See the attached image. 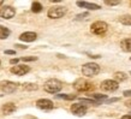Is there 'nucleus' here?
I'll list each match as a JSON object with an SVG mask.
<instances>
[{"mask_svg": "<svg viewBox=\"0 0 131 119\" xmlns=\"http://www.w3.org/2000/svg\"><path fill=\"white\" fill-rule=\"evenodd\" d=\"M61 88H63L61 82L56 78L48 79L43 85V89L47 91V93H49V94H57V93H59V91L61 90Z\"/></svg>", "mask_w": 131, "mask_h": 119, "instance_id": "f257e3e1", "label": "nucleus"}, {"mask_svg": "<svg viewBox=\"0 0 131 119\" xmlns=\"http://www.w3.org/2000/svg\"><path fill=\"white\" fill-rule=\"evenodd\" d=\"M100 72V66L95 63H87L82 66V73L87 77H93Z\"/></svg>", "mask_w": 131, "mask_h": 119, "instance_id": "f03ea898", "label": "nucleus"}, {"mask_svg": "<svg viewBox=\"0 0 131 119\" xmlns=\"http://www.w3.org/2000/svg\"><path fill=\"white\" fill-rule=\"evenodd\" d=\"M108 29V25L106 22H102V20H97L95 23L91 24L90 27V31L93 34H95V35H99V36H102L106 34Z\"/></svg>", "mask_w": 131, "mask_h": 119, "instance_id": "7ed1b4c3", "label": "nucleus"}, {"mask_svg": "<svg viewBox=\"0 0 131 119\" xmlns=\"http://www.w3.org/2000/svg\"><path fill=\"white\" fill-rule=\"evenodd\" d=\"M66 13V7L64 6H54V7H51L48 10V17L52 18V19H58V18H61Z\"/></svg>", "mask_w": 131, "mask_h": 119, "instance_id": "20e7f679", "label": "nucleus"}, {"mask_svg": "<svg viewBox=\"0 0 131 119\" xmlns=\"http://www.w3.org/2000/svg\"><path fill=\"white\" fill-rule=\"evenodd\" d=\"M73 87H75L76 90H78V91H89L90 89H93V83H90L87 79L80 78L75 82Z\"/></svg>", "mask_w": 131, "mask_h": 119, "instance_id": "39448f33", "label": "nucleus"}, {"mask_svg": "<svg viewBox=\"0 0 131 119\" xmlns=\"http://www.w3.org/2000/svg\"><path fill=\"white\" fill-rule=\"evenodd\" d=\"M119 87V83L114 79H106L101 83V89L105 91H115Z\"/></svg>", "mask_w": 131, "mask_h": 119, "instance_id": "423d86ee", "label": "nucleus"}, {"mask_svg": "<svg viewBox=\"0 0 131 119\" xmlns=\"http://www.w3.org/2000/svg\"><path fill=\"white\" fill-rule=\"evenodd\" d=\"M18 87V84L15 83V82H10V81H4L0 83V89L6 93V94H11V93H15Z\"/></svg>", "mask_w": 131, "mask_h": 119, "instance_id": "0eeeda50", "label": "nucleus"}, {"mask_svg": "<svg viewBox=\"0 0 131 119\" xmlns=\"http://www.w3.org/2000/svg\"><path fill=\"white\" fill-rule=\"evenodd\" d=\"M16 15V11L15 8L11 7V6H4V7L0 8V17L1 18H5V19H10Z\"/></svg>", "mask_w": 131, "mask_h": 119, "instance_id": "6e6552de", "label": "nucleus"}, {"mask_svg": "<svg viewBox=\"0 0 131 119\" xmlns=\"http://www.w3.org/2000/svg\"><path fill=\"white\" fill-rule=\"evenodd\" d=\"M29 71H30V68L27 65H16V66L11 68V72L17 76H23L25 73H28Z\"/></svg>", "mask_w": 131, "mask_h": 119, "instance_id": "1a4fd4ad", "label": "nucleus"}, {"mask_svg": "<svg viewBox=\"0 0 131 119\" xmlns=\"http://www.w3.org/2000/svg\"><path fill=\"white\" fill-rule=\"evenodd\" d=\"M71 112L76 115H84L87 113V107L81 103H73L71 106Z\"/></svg>", "mask_w": 131, "mask_h": 119, "instance_id": "9d476101", "label": "nucleus"}, {"mask_svg": "<svg viewBox=\"0 0 131 119\" xmlns=\"http://www.w3.org/2000/svg\"><path fill=\"white\" fill-rule=\"evenodd\" d=\"M36 106H37L39 108H41V110H46V111H48V110H52L54 105H53V102H52L51 100L41 99L36 102Z\"/></svg>", "mask_w": 131, "mask_h": 119, "instance_id": "9b49d317", "label": "nucleus"}, {"mask_svg": "<svg viewBox=\"0 0 131 119\" xmlns=\"http://www.w3.org/2000/svg\"><path fill=\"white\" fill-rule=\"evenodd\" d=\"M37 35H36L35 33L32 31H27V33H23V34H20L19 39L24 42H32V41H35Z\"/></svg>", "mask_w": 131, "mask_h": 119, "instance_id": "f8f14e48", "label": "nucleus"}, {"mask_svg": "<svg viewBox=\"0 0 131 119\" xmlns=\"http://www.w3.org/2000/svg\"><path fill=\"white\" fill-rule=\"evenodd\" d=\"M15 111H16V105L12 102L5 103L4 106L1 107V112H3V114H5V115L11 114V113H13Z\"/></svg>", "mask_w": 131, "mask_h": 119, "instance_id": "ddd939ff", "label": "nucleus"}, {"mask_svg": "<svg viewBox=\"0 0 131 119\" xmlns=\"http://www.w3.org/2000/svg\"><path fill=\"white\" fill-rule=\"evenodd\" d=\"M77 5L80 7H85L88 10H99L100 6L96 4H91V3H85V1H77Z\"/></svg>", "mask_w": 131, "mask_h": 119, "instance_id": "4468645a", "label": "nucleus"}, {"mask_svg": "<svg viewBox=\"0 0 131 119\" xmlns=\"http://www.w3.org/2000/svg\"><path fill=\"white\" fill-rule=\"evenodd\" d=\"M120 47L124 52H131V39H125L120 42Z\"/></svg>", "mask_w": 131, "mask_h": 119, "instance_id": "2eb2a0df", "label": "nucleus"}, {"mask_svg": "<svg viewBox=\"0 0 131 119\" xmlns=\"http://www.w3.org/2000/svg\"><path fill=\"white\" fill-rule=\"evenodd\" d=\"M114 78H115V82H123L125 79L127 78V75L125 72H115L114 73Z\"/></svg>", "mask_w": 131, "mask_h": 119, "instance_id": "dca6fc26", "label": "nucleus"}, {"mask_svg": "<svg viewBox=\"0 0 131 119\" xmlns=\"http://www.w3.org/2000/svg\"><path fill=\"white\" fill-rule=\"evenodd\" d=\"M119 22L124 25H131V16L130 15H124L119 18Z\"/></svg>", "mask_w": 131, "mask_h": 119, "instance_id": "f3484780", "label": "nucleus"}, {"mask_svg": "<svg viewBox=\"0 0 131 119\" xmlns=\"http://www.w3.org/2000/svg\"><path fill=\"white\" fill-rule=\"evenodd\" d=\"M37 84L35 83H24L23 84V89L24 90H28V91H34V90H37Z\"/></svg>", "mask_w": 131, "mask_h": 119, "instance_id": "a211bd4d", "label": "nucleus"}, {"mask_svg": "<svg viewBox=\"0 0 131 119\" xmlns=\"http://www.w3.org/2000/svg\"><path fill=\"white\" fill-rule=\"evenodd\" d=\"M8 35H10V30L5 27H0V39L1 40H5L7 39Z\"/></svg>", "mask_w": 131, "mask_h": 119, "instance_id": "6ab92c4d", "label": "nucleus"}, {"mask_svg": "<svg viewBox=\"0 0 131 119\" xmlns=\"http://www.w3.org/2000/svg\"><path fill=\"white\" fill-rule=\"evenodd\" d=\"M31 11L35 12V13H39V12L42 11V5L39 3V1H34L31 5Z\"/></svg>", "mask_w": 131, "mask_h": 119, "instance_id": "aec40b11", "label": "nucleus"}, {"mask_svg": "<svg viewBox=\"0 0 131 119\" xmlns=\"http://www.w3.org/2000/svg\"><path fill=\"white\" fill-rule=\"evenodd\" d=\"M58 99H64V100H73L76 99L75 95H68V94H59V95H57Z\"/></svg>", "mask_w": 131, "mask_h": 119, "instance_id": "412c9836", "label": "nucleus"}, {"mask_svg": "<svg viewBox=\"0 0 131 119\" xmlns=\"http://www.w3.org/2000/svg\"><path fill=\"white\" fill-rule=\"evenodd\" d=\"M90 96L95 100V101H97V102H99V100L106 99V95H101V94H93V95H90Z\"/></svg>", "mask_w": 131, "mask_h": 119, "instance_id": "4be33fe9", "label": "nucleus"}, {"mask_svg": "<svg viewBox=\"0 0 131 119\" xmlns=\"http://www.w3.org/2000/svg\"><path fill=\"white\" fill-rule=\"evenodd\" d=\"M22 60H24V61H35V60H37V58L36 57H23Z\"/></svg>", "mask_w": 131, "mask_h": 119, "instance_id": "5701e85b", "label": "nucleus"}, {"mask_svg": "<svg viewBox=\"0 0 131 119\" xmlns=\"http://www.w3.org/2000/svg\"><path fill=\"white\" fill-rule=\"evenodd\" d=\"M106 3V5H110V6H114V5H119L120 1H110V0H107V1H105Z\"/></svg>", "mask_w": 131, "mask_h": 119, "instance_id": "b1692460", "label": "nucleus"}, {"mask_svg": "<svg viewBox=\"0 0 131 119\" xmlns=\"http://www.w3.org/2000/svg\"><path fill=\"white\" fill-rule=\"evenodd\" d=\"M83 17H88V12H85V13H82V15H77L76 19H83Z\"/></svg>", "mask_w": 131, "mask_h": 119, "instance_id": "393cba45", "label": "nucleus"}, {"mask_svg": "<svg viewBox=\"0 0 131 119\" xmlns=\"http://www.w3.org/2000/svg\"><path fill=\"white\" fill-rule=\"evenodd\" d=\"M5 54H11V56H15V54H16V52L12 51V49H7V51H5Z\"/></svg>", "mask_w": 131, "mask_h": 119, "instance_id": "a878e982", "label": "nucleus"}, {"mask_svg": "<svg viewBox=\"0 0 131 119\" xmlns=\"http://www.w3.org/2000/svg\"><path fill=\"white\" fill-rule=\"evenodd\" d=\"M124 96H127V98L130 96L131 98V90H125L124 91Z\"/></svg>", "mask_w": 131, "mask_h": 119, "instance_id": "bb28decb", "label": "nucleus"}, {"mask_svg": "<svg viewBox=\"0 0 131 119\" xmlns=\"http://www.w3.org/2000/svg\"><path fill=\"white\" fill-rule=\"evenodd\" d=\"M122 119H131V113H129V114H125L122 117Z\"/></svg>", "mask_w": 131, "mask_h": 119, "instance_id": "cd10ccee", "label": "nucleus"}, {"mask_svg": "<svg viewBox=\"0 0 131 119\" xmlns=\"http://www.w3.org/2000/svg\"><path fill=\"white\" fill-rule=\"evenodd\" d=\"M18 61H19V59H11V61H10V63H11V64H17Z\"/></svg>", "mask_w": 131, "mask_h": 119, "instance_id": "c85d7f7f", "label": "nucleus"}, {"mask_svg": "<svg viewBox=\"0 0 131 119\" xmlns=\"http://www.w3.org/2000/svg\"><path fill=\"white\" fill-rule=\"evenodd\" d=\"M115 101H118V99H111V100H107L108 103H112V102H115Z\"/></svg>", "mask_w": 131, "mask_h": 119, "instance_id": "c756f323", "label": "nucleus"}, {"mask_svg": "<svg viewBox=\"0 0 131 119\" xmlns=\"http://www.w3.org/2000/svg\"><path fill=\"white\" fill-rule=\"evenodd\" d=\"M125 105H126V106H131V100L126 101V102H125Z\"/></svg>", "mask_w": 131, "mask_h": 119, "instance_id": "7c9ffc66", "label": "nucleus"}, {"mask_svg": "<svg viewBox=\"0 0 131 119\" xmlns=\"http://www.w3.org/2000/svg\"><path fill=\"white\" fill-rule=\"evenodd\" d=\"M3 4H4V1H3V0H0V6H1Z\"/></svg>", "mask_w": 131, "mask_h": 119, "instance_id": "2f4dec72", "label": "nucleus"}, {"mask_svg": "<svg viewBox=\"0 0 131 119\" xmlns=\"http://www.w3.org/2000/svg\"><path fill=\"white\" fill-rule=\"evenodd\" d=\"M0 65H1V63H0Z\"/></svg>", "mask_w": 131, "mask_h": 119, "instance_id": "473e14b6", "label": "nucleus"}, {"mask_svg": "<svg viewBox=\"0 0 131 119\" xmlns=\"http://www.w3.org/2000/svg\"><path fill=\"white\" fill-rule=\"evenodd\" d=\"M130 75H131V72H130Z\"/></svg>", "mask_w": 131, "mask_h": 119, "instance_id": "72a5a7b5", "label": "nucleus"}, {"mask_svg": "<svg viewBox=\"0 0 131 119\" xmlns=\"http://www.w3.org/2000/svg\"><path fill=\"white\" fill-rule=\"evenodd\" d=\"M130 59H131V58H130Z\"/></svg>", "mask_w": 131, "mask_h": 119, "instance_id": "f704fd0d", "label": "nucleus"}]
</instances>
